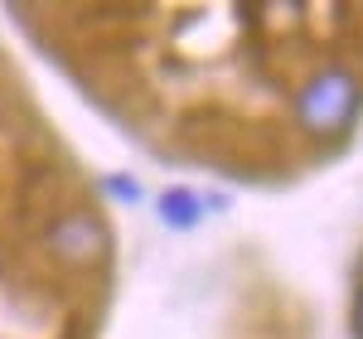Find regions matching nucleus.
<instances>
[{
    "mask_svg": "<svg viewBox=\"0 0 363 339\" xmlns=\"http://www.w3.org/2000/svg\"><path fill=\"white\" fill-rule=\"evenodd\" d=\"M354 330H359V339H363V296H359V306H354Z\"/></svg>",
    "mask_w": 363,
    "mask_h": 339,
    "instance_id": "5",
    "label": "nucleus"
},
{
    "mask_svg": "<svg viewBox=\"0 0 363 339\" xmlns=\"http://www.w3.org/2000/svg\"><path fill=\"white\" fill-rule=\"evenodd\" d=\"M160 218L169 228H194L203 218V204H199L194 189H165L160 194Z\"/></svg>",
    "mask_w": 363,
    "mask_h": 339,
    "instance_id": "3",
    "label": "nucleus"
},
{
    "mask_svg": "<svg viewBox=\"0 0 363 339\" xmlns=\"http://www.w3.org/2000/svg\"><path fill=\"white\" fill-rule=\"evenodd\" d=\"M359 112H363V83H359V73L344 68V63H325L296 92V121H301L306 136H320V141L344 136L359 121Z\"/></svg>",
    "mask_w": 363,
    "mask_h": 339,
    "instance_id": "1",
    "label": "nucleus"
},
{
    "mask_svg": "<svg viewBox=\"0 0 363 339\" xmlns=\"http://www.w3.org/2000/svg\"><path fill=\"white\" fill-rule=\"evenodd\" d=\"M107 189H112L116 199H126V204H136V199H140L136 184H126V174H112V179H107Z\"/></svg>",
    "mask_w": 363,
    "mask_h": 339,
    "instance_id": "4",
    "label": "nucleus"
},
{
    "mask_svg": "<svg viewBox=\"0 0 363 339\" xmlns=\"http://www.w3.org/2000/svg\"><path fill=\"white\" fill-rule=\"evenodd\" d=\"M49 248H54L58 257L87 267V262H97V257L107 252V228L97 223L92 213H68V218H58V223L49 228Z\"/></svg>",
    "mask_w": 363,
    "mask_h": 339,
    "instance_id": "2",
    "label": "nucleus"
}]
</instances>
